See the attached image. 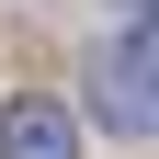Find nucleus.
<instances>
[{"label": "nucleus", "instance_id": "f257e3e1", "mask_svg": "<svg viewBox=\"0 0 159 159\" xmlns=\"http://www.w3.org/2000/svg\"><path fill=\"white\" fill-rule=\"evenodd\" d=\"M148 57H159V46H148V11H136V23H125V46L102 57V91H91L114 136H148Z\"/></svg>", "mask_w": 159, "mask_h": 159}, {"label": "nucleus", "instance_id": "f03ea898", "mask_svg": "<svg viewBox=\"0 0 159 159\" xmlns=\"http://www.w3.org/2000/svg\"><path fill=\"white\" fill-rule=\"evenodd\" d=\"M0 159H80V125L57 102H11L0 114Z\"/></svg>", "mask_w": 159, "mask_h": 159}]
</instances>
